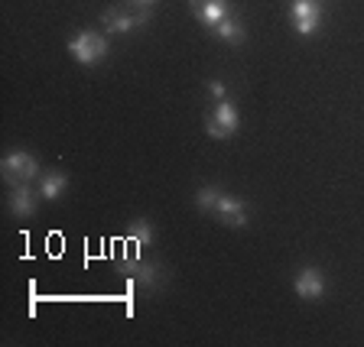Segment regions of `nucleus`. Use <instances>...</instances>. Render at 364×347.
<instances>
[{"label": "nucleus", "mask_w": 364, "mask_h": 347, "mask_svg": "<svg viewBox=\"0 0 364 347\" xmlns=\"http://www.w3.org/2000/svg\"><path fill=\"white\" fill-rule=\"evenodd\" d=\"M215 198H218V189H215V185H202V189L196 192V208L198 211H212Z\"/></svg>", "instance_id": "4468645a"}, {"label": "nucleus", "mask_w": 364, "mask_h": 347, "mask_svg": "<svg viewBox=\"0 0 364 347\" xmlns=\"http://www.w3.org/2000/svg\"><path fill=\"white\" fill-rule=\"evenodd\" d=\"M127 237H130V243H144V247H150V243H153V227H150V221H144V218L130 221Z\"/></svg>", "instance_id": "ddd939ff"}, {"label": "nucleus", "mask_w": 364, "mask_h": 347, "mask_svg": "<svg viewBox=\"0 0 364 347\" xmlns=\"http://www.w3.org/2000/svg\"><path fill=\"white\" fill-rule=\"evenodd\" d=\"M150 20V10H136V13H127V10H105L101 13V23H105V30L107 33H130L136 30V26H144V23Z\"/></svg>", "instance_id": "0eeeda50"}, {"label": "nucleus", "mask_w": 364, "mask_h": 347, "mask_svg": "<svg viewBox=\"0 0 364 347\" xmlns=\"http://www.w3.org/2000/svg\"><path fill=\"white\" fill-rule=\"evenodd\" d=\"M189 4H192V13H196L208 30H212L215 23L231 16V4H228V0H189Z\"/></svg>", "instance_id": "9d476101"}, {"label": "nucleus", "mask_w": 364, "mask_h": 347, "mask_svg": "<svg viewBox=\"0 0 364 347\" xmlns=\"http://www.w3.org/2000/svg\"><path fill=\"white\" fill-rule=\"evenodd\" d=\"M36 198H43V195L30 189V182L14 185V192H10V198H7L10 214H16V218H33V214H36Z\"/></svg>", "instance_id": "1a4fd4ad"}, {"label": "nucleus", "mask_w": 364, "mask_h": 347, "mask_svg": "<svg viewBox=\"0 0 364 347\" xmlns=\"http://www.w3.org/2000/svg\"><path fill=\"white\" fill-rule=\"evenodd\" d=\"M68 53H72V59L82 62V65H98L101 59H107V36H101V33L95 30H85L78 33V36H72V43H68Z\"/></svg>", "instance_id": "f257e3e1"}, {"label": "nucleus", "mask_w": 364, "mask_h": 347, "mask_svg": "<svg viewBox=\"0 0 364 347\" xmlns=\"http://www.w3.org/2000/svg\"><path fill=\"white\" fill-rule=\"evenodd\" d=\"M237 127H241V117H237V107L231 104V98L225 101H215L212 114L205 117V130L212 140H228V136H235Z\"/></svg>", "instance_id": "f03ea898"}, {"label": "nucleus", "mask_w": 364, "mask_h": 347, "mask_svg": "<svg viewBox=\"0 0 364 347\" xmlns=\"http://www.w3.org/2000/svg\"><path fill=\"white\" fill-rule=\"evenodd\" d=\"M127 4H134V7H140V10H150L156 0H127Z\"/></svg>", "instance_id": "dca6fc26"}, {"label": "nucleus", "mask_w": 364, "mask_h": 347, "mask_svg": "<svg viewBox=\"0 0 364 347\" xmlns=\"http://www.w3.org/2000/svg\"><path fill=\"white\" fill-rule=\"evenodd\" d=\"M289 20H293V30L299 36H316L322 30V4L318 0H293Z\"/></svg>", "instance_id": "39448f33"}, {"label": "nucleus", "mask_w": 364, "mask_h": 347, "mask_svg": "<svg viewBox=\"0 0 364 347\" xmlns=\"http://www.w3.org/2000/svg\"><path fill=\"white\" fill-rule=\"evenodd\" d=\"M208 98H215V101H225V98H228V88H225V82H218V78H212V82H208Z\"/></svg>", "instance_id": "2eb2a0df"}, {"label": "nucleus", "mask_w": 364, "mask_h": 347, "mask_svg": "<svg viewBox=\"0 0 364 347\" xmlns=\"http://www.w3.org/2000/svg\"><path fill=\"white\" fill-rule=\"evenodd\" d=\"M65 185H68L65 172H46L43 179H39V195H43L46 202H55V198L65 192Z\"/></svg>", "instance_id": "9b49d317"}, {"label": "nucleus", "mask_w": 364, "mask_h": 347, "mask_svg": "<svg viewBox=\"0 0 364 347\" xmlns=\"http://www.w3.org/2000/svg\"><path fill=\"white\" fill-rule=\"evenodd\" d=\"M215 218H221L228 227H247V204L241 202V198H231L225 195V192H218V198H215L212 211Z\"/></svg>", "instance_id": "423d86ee"}, {"label": "nucleus", "mask_w": 364, "mask_h": 347, "mask_svg": "<svg viewBox=\"0 0 364 347\" xmlns=\"http://www.w3.org/2000/svg\"><path fill=\"white\" fill-rule=\"evenodd\" d=\"M212 33H215L218 39H225V43H231V45H241V43H244V26L235 20V16H228V20L215 23Z\"/></svg>", "instance_id": "f8f14e48"}, {"label": "nucleus", "mask_w": 364, "mask_h": 347, "mask_svg": "<svg viewBox=\"0 0 364 347\" xmlns=\"http://www.w3.org/2000/svg\"><path fill=\"white\" fill-rule=\"evenodd\" d=\"M121 272L127 276V286L130 289L140 286V289H146V292H156L159 282H163V270H159L156 263H144V260H136V253L124 260Z\"/></svg>", "instance_id": "20e7f679"}, {"label": "nucleus", "mask_w": 364, "mask_h": 347, "mask_svg": "<svg viewBox=\"0 0 364 347\" xmlns=\"http://www.w3.org/2000/svg\"><path fill=\"white\" fill-rule=\"evenodd\" d=\"M0 172H4V179H7L10 185H20V182L36 179L39 163H36V156L26 150H10L7 156H4V163H0Z\"/></svg>", "instance_id": "7ed1b4c3"}, {"label": "nucleus", "mask_w": 364, "mask_h": 347, "mask_svg": "<svg viewBox=\"0 0 364 347\" xmlns=\"http://www.w3.org/2000/svg\"><path fill=\"white\" fill-rule=\"evenodd\" d=\"M293 292L299 295V299H322L326 295V276L316 270V266H306V270L296 272V280H293Z\"/></svg>", "instance_id": "6e6552de"}]
</instances>
